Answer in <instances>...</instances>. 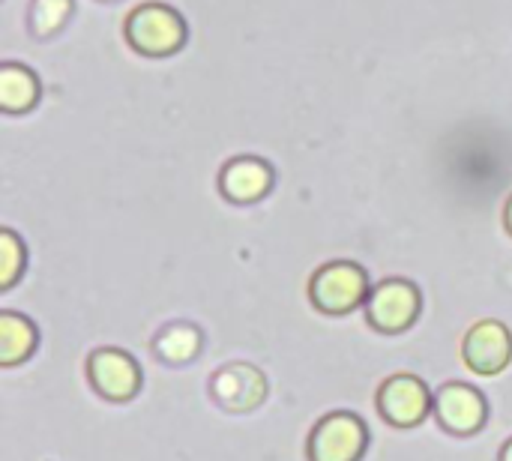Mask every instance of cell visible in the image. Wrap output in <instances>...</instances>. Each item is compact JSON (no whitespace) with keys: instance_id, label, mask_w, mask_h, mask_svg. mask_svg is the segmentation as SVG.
<instances>
[{"instance_id":"obj_1","label":"cell","mask_w":512,"mask_h":461,"mask_svg":"<svg viewBox=\"0 0 512 461\" xmlns=\"http://www.w3.org/2000/svg\"><path fill=\"white\" fill-rule=\"evenodd\" d=\"M126 39L147 57H165L186 42V21L162 3H144L126 18Z\"/></svg>"},{"instance_id":"obj_2","label":"cell","mask_w":512,"mask_h":461,"mask_svg":"<svg viewBox=\"0 0 512 461\" xmlns=\"http://www.w3.org/2000/svg\"><path fill=\"white\" fill-rule=\"evenodd\" d=\"M369 282L360 264L354 261H333L324 264L309 285L312 303L327 312V315H345L351 309H357L366 300Z\"/></svg>"},{"instance_id":"obj_3","label":"cell","mask_w":512,"mask_h":461,"mask_svg":"<svg viewBox=\"0 0 512 461\" xmlns=\"http://www.w3.org/2000/svg\"><path fill=\"white\" fill-rule=\"evenodd\" d=\"M366 426L357 414L336 411L324 417L312 438H309V459L312 461H360L366 453Z\"/></svg>"},{"instance_id":"obj_4","label":"cell","mask_w":512,"mask_h":461,"mask_svg":"<svg viewBox=\"0 0 512 461\" xmlns=\"http://www.w3.org/2000/svg\"><path fill=\"white\" fill-rule=\"evenodd\" d=\"M420 312V291L408 279L381 282L366 300V318L384 333H399L414 324Z\"/></svg>"},{"instance_id":"obj_5","label":"cell","mask_w":512,"mask_h":461,"mask_svg":"<svg viewBox=\"0 0 512 461\" xmlns=\"http://www.w3.org/2000/svg\"><path fill=\"white\" fill-rule=\"evenodd\" d=\"M378 411L387 423L399 429H411L423 423L432 411L429 387L417 375H393L390 381H384L378 393Z\"/></svg>"},{"instance_id":"obj_6","label":"cell","mask_w":512,"mask_h":461,"mask_svg":"<svg viewBox=\"0 0 512 461\" xmlns=\"http://www.w3.org/2000/svg\"><path fill=\"white\" fill-rule=\"evenodd\" d=\"M87 375H90L93 390L111 402H129L141 387L138 363L126 351H117V348L93 351L87 360Z\"/></svg>"},{"instance_id":"obj_7","label":"cell","mask_w":512,"mask_h":461,"mask_svg":"<svg viewBox=\"0 0 512 461\" xmlns=\"http://www.w3.org/2000/svg\"><path fill=\"white\" fill-rule=\"evenodd\" d=\"M462 357L477 375H498L512 357V336L501 321H480L462 342Z\"/></svg>"},{"instance_id":"obj_8","label":"cell","mask_w":512,"mask_h":461,"mask_svg":"<svg viewBox=\"0 0 512 461\" xmlns=\"http://www.w3.org/2000/svg\"><path fill=\"white\" fill-rule=\"evenodd\" d=\"M213 396L216 402L231 414L255 411L267 396V378L261 369L249 363H231L216 372L213 378Z\"/></svg>"},{"instance_id":"obj_9","label":"cell","mask_w":512,"mask_h":461,"mask_svg":"<svg viewBox=\"0 0 512 461\" xmlns=\"http://www.w3.org/2000/svg\"><path fill=\"white\" fill-rule=\"evenodd\" d=\"M435 414L444 429L456 435H471L486 420V399L468 384H447L435 396Z\"/></svg>"},{"instance_id":"obj_10","label":"cell","mask_w":512,"mask_h":461,"mask_svg":"<svg viewBox=\"0 0 512 461\" xmlns=\"http://www.w3.org/2000/svg\"><path fill=\"white\" fill-rule=\"evenodd\" d=\"M270 183H273L270 165L261 159H252V156L231 159L219 174V189L234 204H252V201L264 198Z\"/></svg>"},{"instance_id":"obj_11","label":"cell","mask_w":512,"mask_h":461,"mask_svg":"<svg viewBox=\"0 0 512 461\" xmlns=\"http://www.w3.org/2000/svg\"><path fill=\"white\" fill-rule=\"evenodd\" d=\"M36 348V327L15 312L0 315V366H18Z\"/></svg>"},{"instance_id":"obj_12","label":"cell","mask_w":512,"mask_h":461,"mask_svg":"<svg viewBox=\"0 0 512 461\" xmlns=\"http://www.w3.org/2000/svg\"><path fill=\"white\" fill-rule=\"evenodd\" d=\"M39 99V81L27 66L6 63L0 69V105L6 111H27Z\"/></svg>"},{"instance_id":"obj_13","label":"cell","mask_w":512,"mask_h":461,"mask_svg":"<svg viewBox=\"0 0 512 461\" xmlns=\"http://www.w3.org/2000/svg\"><path fill=\"white\" fill-rule=\"evenodd\" d=\"M156 354L165 360V363H174V366H183L189 363L198 348H201V333L189 324H174L168 330H162L153 342Z\"/></svg>"},{"instance_id":"obj_14","label":"cell","mask_w":512,"mask_h":461,"mask_svg":"<svg viewBox=\"0 0 512 461\" xmlns=\"http://www.w3.org/2000/svg\"><path fill=\"white\" fill-rule=\"evenodd\" d=\"M72 12V0H33L30 6V27L36 36L57 33Z\"/></svg>"},{"instance_id":"obj_15","label":"cell","mask_w":512,"mask_h":461,"mask_svg":"<svg viewBox=\"0 0 512 461\" xmlns=\"http://www.w3.org/2000/svg\"><path fill=\"white\" fill-rule=\"evenodd\" d=\"M24 267V246L12 231H0V288H9Z\"/></svg>"},{"instance_id":"obj_16","label":"cell","mask_w":512,"mask_h":461,"mask_svg":"<svg viewBox=\"0 0 512 461\" xmlns=\"http://www.w3.org/2000/svg\"><path fill=\"white\" fill-rule=\"evenodd\" d=\"M504 222H507V231L512 234V195L510 201H507V210H504Z\"/></svg>"},{"instance_id":"obj_17","label":"cell","mask_w":512,"mask_h":461,"mask_svg":"<svg viewBox=\"0 0 512 461\" xmlns=\"http://www.w3.org/2000/svg\"><path fill=\"white\" fill-rule=\"evenodd\" d=\"M501 461H512V438L504 444V450H501Z\"/></svg>"}]
</instances>
